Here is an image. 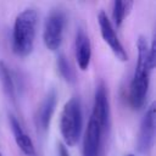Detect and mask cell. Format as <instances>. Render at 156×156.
Returning <instances> with one entry per match:
<instances>
[{
	"label": "cell",
	"instance_id": "cell-16",
	"mask_svg": "<svg viewBox=\"0 0 156 156\" xmlns=\"http://www.w3.org/2000/svg\"><path fill=\"white\" fill-rule=\"evenodd\" d=\"M127 156H135V155H127Z\"/></svg>",
	"mask_w": 156,
	"mask_h": 156
},
{
	"label": "cell",
	"instance_id": "cell-1",
	"mask_svg": "<svg viewBox=\"0 0 156 156\" xmlns=\"http://www.w3.org/2000/svg\"><path fill=\"white\" fill-rule=\"evenodd\" d=\"M154 67L149 58V45L144 37L138 39V62L129 89V102L134 110L144 106L150 82V72Z\"/></svg>",
	"mask_w": 156,
	"mask_h": 156
},
{
	"label": "cell",
	"instance_id": "cell-14",
	"mask_svg": "<svg viewBox=\"0 0 156 156\" xmlns=\"http://www.w3.org/2000/svg\"><path fill=\"white\" fill-rule=\"evenodd\" d=\"M57 68H58V72L61 74V77L68 82V83H74L76 82V73H74V69L72 68L71 63L68 62L67 57L61 54L58 57H57Z\"/></svg>",
	"mask_w": 156,
	"mask_h": 156
},
{
	"label": "cell",
	"instance_id": "cell-7",
	"mask_svg": "<svg viewBox=\"0 0 156 156\" xmlns=\"http://www.w3.org/2000/svg\"><path fill=\"white\" fill-rule=\"evenodd\" d=\"M155 105L152 104L147 108L140 124V130L138 135V147L141 152H147L152 146L155 135Z\"/></svg>",
	"mask_w": 156,
	"mask_h": 156
},
{
	"label": "cell",
	"instance_id": "cell-11",
	"mask_svg": "<svg viewBox=\"0 0 156 156\" xmlns=\"http://www.w3.org/2000/svg\"><path fill=\"white\" fill-rule=\"evenodd\" d=\"M10 126H11V129H12V133H13L15 141H16L17 146L22 150V152L26 156H37L35 147H34V144H33L32 139L23 130L22 126L20 124V122L16 119L15 116H10Z\"/></svg>",
	"mask_w": 156,
	"mask_h": 156
},
{
	"label": "cell",
	"instance_id": "cell-17",
	"mask_svg": "<svg viewBox=\"0 0 156 156\" xmlns=\"http://www.w3.org/2000/svg\"><path fill=\"white\" fill-rule=\"evenodd\" d=\"M0 156H1V152H0Z\"/></svg>",
	"mask_w": 156,
	"mask_h": 156
},
{
	"label": "cell",
	"instance_id": "cell-13",
	"mask_svg": "<svg viewBox=\"0 0 156 156\" xmlns=\"http://www.w3.org/2000/svg\"><path fill=\"white\" fill-rule=\"evenodd\" d=\"M132 6H133V1H115L113 2L112 17H113V22L117 27L122 26L124 18L129 13Z\"/></svg>",
	"mask_w": 156,
	"mask_h": 156
},
{
	"label": "cell",
	"instance_id": "cell-15",
	"mask_svg": "<svg viewBox=\"0 0 156 156\" xmlns=\"http://www.w3.org/2000/svg\"><path fill=\"white\" fill-rule=\"evenodd\" d=\"M58 156H69V154H68L66 146L62 145V144L58 145Z\"/></svg>",
	"mask_w": 156,
	"mask_h": 156
},
{
	"label": "cell",
	"instance_id": "cell-9",
	"mask_svg": "<svg viewBox=\"0 0 156 156\" xmlns=\"http://www.w3.org/2000/svg\"><path fill=\"white\" fill-rule=\"evenodd\" d=\"M55 107H56V93L52 90L46 95V98L44 99V101L41 102V105L38 108L37 117H35L38 129L45 132L49 128Z\"/></svg>",
	"mask_w": 156,
	"mask_h": 156
},
{
	"label": "cell",
	"instance_id": "cell-8",
	"mask_svg": "<svg viewBox=\"0 0 156 156\" xmlns=\"http://www.w3.org/2000/svg\"><path fill=\"white\" fill-rule=\"evenodd\" d=\"M102 133L99 123L90 117L83 140V156H99Z\"/></svg>",
	"mask_w": 156,
	"mask_h": 156
},
{
	"label": "cell",
	"instance_id": "cell-2",
	"mask_svg": "<svg viewBox=\"0 0 156 156\" xmlns=\"http://www.w3.org/2000/svg\"><path fill=\"white\" fill-rule=\"evenodd\" d=\"M37 12L26 9L17 15L12 32V49L18 56H27L32 52L35 40Z\"/></svg>",
	"mask_w": 156,
	"mask_h": 156
},
{
	"label": "cell",
	"instance_id": "cell-6",
	"mask_svg": "<svg viewBox=\"0 0 156 156\" xmlns=\"http://www.w3.org/2000/svg\"><path fill=\"white\" fill-rule=\"evenodd\" d=\"M108 116H110V108H108V99H107L106 88L104 83H100L95 90L91 117L99 123L102 132H105L108 126V118H110Z\"/></svg>",
	"mask_w": 156,
	"mask_h": 156
},
{
	"label": "cell",
	"instance_id": "cell-10",
	"mask_svg": "<svg viewBox=\"0 0 156 156\" xmlns=\"http://www.w3.org/2000/svg\"><path fill=\"white\" fill-rule=\"evenodd\" d=\"M76 58L82 71H85L89 67L91 58V45L89 37L83 29H79L76 35Z\"/></svg>",
	"mask_w": 156,
	"mask_h": 156
},
{
	"label": "cell",
	"instance_id": "cell-12",
	"mask_svg": "<svg viewBox=\"0 0 156 156\" xmlns=\"http://www.w3.org/2000/svg\"><path fill=\"white\" fill-rule=\"evenodd\" d=\"M0 80H1L5 94L11 100H15V96H16L15 82H13V78L11 76V72H10L9 67L5 65L4 61H0Z\"/></svg>",
	"mask_w": 156,
	"mask_h": 156
},
{
	"label": "cell",
	"instance_id": "cell-3",
	"mask_svg": "<svg viewBox=\"0 0 156 156\" xmlns=\"http://www.w3.org/2000/svg\"><path fill=\"white\" fill-rule=\"evenodd\" d=\"M82 126L83 113L80 101L78 98H72L65 104L60 118V130L66 145L74 146L78 143Z\"/></svg>",
	"mask_w": 156,
	"mask_h": 156
},
{
	"label": "cell",
	"instance_id": "cell-4",
	"mask_svg": "<svg viewBox=\"0 0 156 156\" xmlns=\"http://www.w3.org/2000/svg\"><path fill=\"white\" fill-rule=\"evenodd\" d=\"M66 23V17L62 11H52L45 21L43 39L44 44L49 50H56L60 48L63 37V28Z\"/></svg>",
	"mask_w": 156,
	"mask_h": 156
},
{
	"label": "cell",
	"instance_id": "cell-5",
	"mask_svg": "<svg viewBox=\"0 0 156 156\" xmlns=\"http://www.w3.org/2000/svg\"><path fill=\"white\" fill-rule=\"evenodd\" d=\"M98 22H99V26H100V32H101V35L104 38V40L107 43V45L110 46V49L113 51V54L116 55V57L121 61H126L128 60V55L122 45V43L119 41L116 32H115V28L111 23V21L108 20L107 15L105 13V11H100L99 15H98Z\"/></svg>",
	"mask_w": 156,
	"mask_h": 156
}]
</instances>
